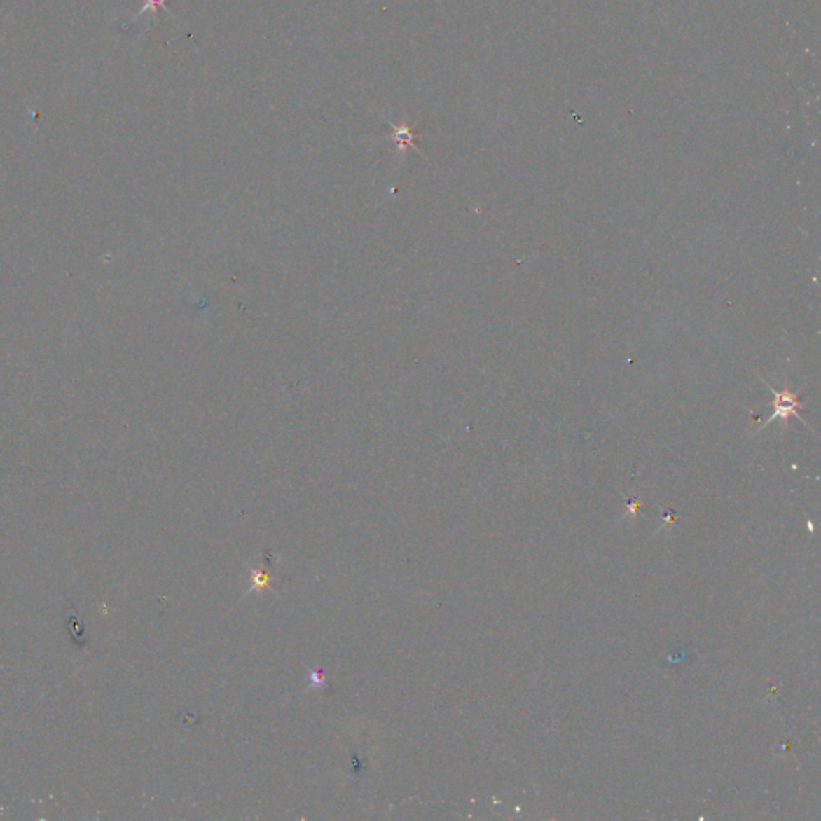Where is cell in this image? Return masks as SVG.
<instances>
[{
  "label": "cell",
  "mask_w": 821,
  "mask_h": 821,
  "mask_svg": "<svg viewBox=\"0 0 821 821\" xmlns=\"http://www.w3.org/2000/svg\"><path fill=\"white\" fill-rule=\"evenodd\" d=\"M390 127L393 129V140L398 143L399 149H404L406 146H415L414 145V133H413V130L409 129L406 122H403L401 125L390 124Z\"/></svg>",
  "instance_id": "2"
},
{
  "label": "cell",
  "mask_w": 821,
  "mask_h": 821,
  "mask_svg": "<svg viewBox=\"0 0 821 821\" xmlns=\"http://www.w3.org/2000/svg\"><path fill=\"white\" fill-rule=\"evenodd\" d=\"M165 2H167V0H146L145 5H143V8L140 10V12H138L137 16L145 15L148 10H151V12H156L158 8L167 10V5H165Z\"/></svg>",
  "instance_id": "3"
},
{
  "label": "cell",
  "mask_w": 821,
  "mask_h": 821,
  "mask_svg": "<svg viewBox=\"0 0 821 821\" xmlns=\"http://www.w3.org/2000/svg\"><path fill=\"white\" fill-rule=\"evenodd\" d=\"M768 388L772 390L773 396H775V404H773V413L767 419V422L765 424L773 422V420H781L783 424H787L789 415H796V418H799L797 409L801 408L802 404L797 399L796 393L789 392L787 388H785V390H775L773 387H768Z\"/></svg>",
  "instance_id": "1"
}]
</instances>
